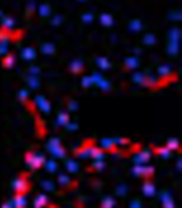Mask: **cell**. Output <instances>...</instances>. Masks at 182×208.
I'll return each mask as SVG.
<instances>
[{"instance_id":"6da1fadb","label":"cell","mask_w":182,"mask_h":208,"mask_svg":"<svg viewBox=\"0 0 182 208\" xmlns=\"http://www.w3.org/2000/svg\"><path fill=\"white\" fill-rule=\"evenodd\" d=\"M101 22L105 26H110L112 24V18L111 16L107 15V14H103L101 15Z\"/></svg>"},{"instance_id":"7a4b0ae2","label":"cell","mask_w":182,"mask_h":208,"mask_svg":"<svg viewBox=\"0 0 182 208\" xmlns=\"http://www.w3.org/2000/svg\"><path fill=\"white\" fill-rule=\"evenodd\" d=\"M40 14L43 16H46V15H48L49 14V6H40Z\"/></svg>"},{"instance_id":"3957f363","label":"cell","mask_w":182,"mask_h":208,"mask_svg":"<svg viewBox=\"0 0 182 208\" xmlns=\"http://www.w3.org/2000/svg\"><path fill=\"white\" fill-rule=\"evenodd\" d=\"M131 28H132L133 30H139V29H141V22H139V20H134V22H132V24H131Z\"/></svg>"},{"instance_id":"277c9868","label":"cell","mask_w":182,"mask_h":208,"mask_svg":"<svg viewBox=\"0 0 182 208\" xmlns=\"http://www.w3.org/2000/svg\"><path fill=\"white\" fill-rule=\"evenodd\" d=\"M13 64V57H8L4 60V65L6 66H11Z\"/></svg>"},{"instance_id":"5b68a950","label":"cell","mask_w":182,"mask_h":208,"mask_svg":"<svg viewBox=\"0 0 182 208\" xmlns=\"http://www.w3.org/2000/svg\"><path fill=\"white\" fill-rule=\"evenodd\" d=\"M2 22H3V25L6 26V27H10V26L13 25L12 19H10V18H3L2 19Z\"/></svg>"},{"instance_id":"8992f818","label":"cell","mask_w":182,"mask_h":208,"mask_svg":"<svg viewBox=\"0 0 182 208\" xmlns=\"http://www.w3.org/2000/svg\"><path fill=\"white\" fill-rule=\"evenodd\" d=\"M83 20L84 22H91V20H92V14H86V15H84Z\"/></svg>"},{"instance_id":"52a82bcc","label":"cell","mask_w":182,"mask_h":208,"mask_svg":"<svg viewBox=\"0 0 182 208\" xmlns=\"http://www.w3.org/2000/svg\"><path fill=\"white\" fill-rule=\"evenodd\" d=\"M145 41L146 42H153L154 41V39H153V36L152 35H146V37H145Z\"/></svg>"},{"instance_id":"ba28073f","label":"cell","mask_w":182,"mask_h":208,"mask_svg":"<svg viewBox=\"0 0 182 208\" xmlns=\"http://www.w3.org/2000/svg\"><path fill=\"white\" fill-rule=\"evenodd\" d=\"M60 22V17H56L53 19V24H59Z\"/></svg>"}]
</instances>
